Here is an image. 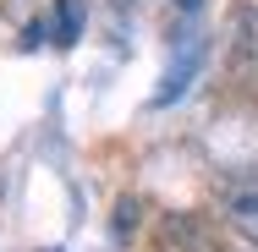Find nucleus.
<instances>
[{"instance_id":"1","label":"nucleus","mask_w":258,"mask_h":252,"mask_svg":"<svg viewBox=\"0 0 258 252\" xmlns=\"http://www.w3.org/2000/svg\"><path fill=\"white\" fill-rule=\"evenodd\" d=\"M204 60H209V39L187 33V39H181V55L170 60V71H165V82H159L154 104H176L181 94H187V88H192V77L204 71Z\"/></svg>"},{"instance_id":"5","label":"nucleus","mask_w":258,"mask_h":252,"mask_svg":"<svg viewBox=\"0 0 258 252\" xmlns=\"http://www.w3.org/2000/svg\"><path fill=\"white\" fill-rule=\"evenodd\" d=\"M83 33V0H55V44H72Z\"/></svg>"},{"instance_id":"6","label":"nucleus","mask_w":258,"mask_h":252,"mask_svg":"<svg viewBox=\"0 0 258 252\" xmlns=\"http://www.w3.org/2000/svg\"><path fill=\"white\" fill-rule=\"evenodd\" d=\"M50 252H60V247H50Z\"/></svg>"},{"instance_id":"2","label":"nucleus","mask_w":258,"mask_h":252,"mask_svg":"<svg viewBox=\"0 0 258 252\" xmlns=\"http://www.w3.org/2000/svg\"><path fill=\"white\" fill-rule=\"evenodd\" d=\"M225 225H231L247 247H258V192H247V198L231 203V208H225Z\"/></svg>"},{"instance_id":"4","label":"nucleus","mask_w":258,"mask_h":252,"mask_svg":"<svg viewBox=\"0 0 258 252\" xmlns=\"http://www.w3.org/2000/svg\"><path fill=\"white\" fill-rule=\"evenodd\" d=\"M138 225H143V203H138V198H115V219H110V236L126 247Z\"/></svg>"},{"instance_id":"3","label":"nucleus","mask_w":258,"mask_h":252,"mask_svg":"<svg viewBox=\"0 0 258 252\" xmlns=\"http://www.w3.org/2000/svg\"><path fill=\"white\" fill-rule=\"evenodd\" d=\"M236 50H242L247 66H258V0L242 6V17H236Z\"/></svg>"}]
</instances>
